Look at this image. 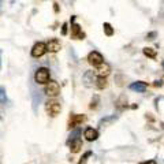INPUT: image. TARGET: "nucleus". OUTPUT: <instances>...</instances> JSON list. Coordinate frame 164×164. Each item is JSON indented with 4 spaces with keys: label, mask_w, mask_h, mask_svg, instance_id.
<instances>
[{
    "label": "nucleus",
    "mask_w": 164,
    "mask_h": 164,
    "mask_svg": "<svg viewBox=\"0 0 164 164\" xmlns=\"http://www.w3.org/2000/svg\"><path fill=\"white\" fill-rule=\"evenodd\" d=\"M45 111H47V114H48L51 118H56V116L60 114V111H62V105H60V102L58 101V100L52 99V100L47 101Z\"/></svg>",
    "instance_id": "1"
},
{
    "label": "nucleus",
    "mask_w": 164,
    "mask_h": 164,
    "mask_svg": "<svg viewBox=\"0 0 164 164\" xmlns=\"http://www.w3.org/2000/svg\"><path fill=\"white\" fill-rule=\"evenodd\" d=\"M49 78H51V73H49V70L47 67H40L36 71V74H34V81L39 85H47L51 81Z\"/></svg>",
    "instance_id": "2"
},
{
    "label": "nucleus",
    "mask_w": 164,
    "mask_h": 164,
    "mask_svg": "<svg viewBox=\"0 0 164 164\" xmlns=\"http://www.w3.org/2000/svg\"><path fill=\"white\" fill-rule=\"evenodd\" d=\"M44 92H45V95L48 96V97L55 99L60 95V85L58 84L56 81H49L48 84L45 85V88H44Z\"/></svg>",
    "instance_id": "3"
},
{
    "label": "nucleus",
    "mask_w": 164,
    "mask_h": 164,
    "mask_svg": "<svg viewBox=\"0 0 164 164\" xmlns=\"http://www.w3.org/2000/svg\"><path fill=\"white\" fill-rule=\"evenodd\" d=\"M86 119H88L86 115H84V114H71V116L69 119V129L73 130V129L78 127L82 123L86 122Z\"/></svg>",
    "instance_id": "4"
},
{
    "label": "nucleus",
    "mask_w": 164,
    "mask_h": 164,
    "mask_svg": "<svg viewBox=\"0 0 164 164\" xmlns=\"http://www.w3.org/2000/svg\"><path fill=\"white\" fill-rule=\"evenodd\" d=\"M88 63L90 64V66L96 67L97 69L99 66H100L101 63H104V58H102V55L100 54V52L97 51H92L89 55H88Z\"/></svg>",
    "instance_id": "5"
},
{
    "label": "nucleus",
    "mask_w": 164,
    "mask_h": 164,
    "mask_svg": "<svg viewBox=\"0 0 164 164\" xmlns=\"http://www.w3.org/2000/svg\"><path fill=\"white\" fill-rule=\"evenodd\" d=\"M71 37L74 40H84L85 39V33L82 32L81 26L78 23H75V17L71 18Z\"/></svg>",
    "instance_id": "6"
},
{
    "label": "nucleus",
    "mask_w": 164,
    "mask_h": 164,
    "mask_svg": "<svg viewBox=\"0 0 164 164\" xmlns=\"http://www.w3.org/2000/svg\"><path fill=\"white\" fill-rule=\"evenodd\" d=\"M47 52H48V49H47V44L39 41V43H36L33 45V48H32V56L33 58H41V56H44Z\"/></svg>",
    "instance_id": "7"
},
{
    "label": "nucleus",
    "mask_w": 164,
    "mask_h": 164,
    "mask_svg": "<svg viewBox=\"0 0 164 164\" xmlns=\"http://www.w3.org/2000/svg\"><path fill=\"white\" fill-rule=\"evenodd\" d=\"M96 81H97V75H96V73L92 71V70H89V71H86L84 74V84H85V86L92 88L93 85L96 86Z\"/></svg>",
    "instance_id": "8"
},
{
    "label": "nucleus",
    "mask_w": 164,
    "mask_h": 164,
    "mask_svg": "<svg viewBox=\"0 0 164 164\" xmlns=\"http://www.w3.org/2000/svg\"><path fill=\"white\" fill-rule=\"evenodd\" d=\"M130 90H133V92H137V93H144L146 89H148V84L144 81H137V82H133V84H130Z\"/></svg>",
    "instance_id": "9"
},
{
    "label": "nucleus",
    "mask_w": 164,
    "mask_h": 164,
    "mask_svg": "<svg viewBox=\"0 0 164 164\" xmlns=\"http://www.w3.org/2000/svg\"><path fill=\"white\" fill-rule=\"evenodd\" d=\"M47 49H48L49 52H52V54H56V52H59L62 49V44L60 41L58 39H52L49 40L48 43H47Z\"/></svg>",
    "instance_id": "10"
},
{
    "label": "nucleus",
    "mask_w": 164,
    "mask_h": 164,
    "mask_svg": "<svg viewBox=\"0 0 164 164\" xmlns=\"http://www.w3.org/2000/svg\"><path fill=\"white\" fill-rule=\"evenodd\" d=\"M84 137L86 138V141H96L99 138V131L93 127H86L84 131Z\"/></svg>",
    "instance_id": "11"
},
{
    "label": "nucleus",
    "mask_w": 164,
    "mask_h": 164,
    "mask_svg": "<svg viewBox=\"0 0 164 164\" xmlns=\"http://www.w3.org/2000/svg\"><path fill=\"white\" fill-rule=\"evenodd\" d=\"M69 146H70V152L71 153H78L82 149V146H84V142H82L81 138H75L69 144Z\"/></svg>",
    "instance_id": "12"
},
{
    "label": "nucleus",
    "mask_w": 164,
    "mask_h": 164,
    "mask_svg": "<svg viewBox=\"0 0 164 164\" xmlns=\"http://www.w3.org/2000/svg\"><path fill=\"white\" fill-rule=\"evenodd\" d=\"M96 73H97V75H100V77H108L110 73H111V66L104 62V63H101L100 66L97 67Z\"/></svg>",
    "instance_id": "13"
},
{
    "label": "nucleus",
    "mask_w": 164,
    "mask_h": 164,
    "mask_svg": "<svg viewBox=\"0 0 164 164\" xmlns=\"http://www.w3.org/2000/svg\"><path fill=\"white\" fill-rule=\"evenodd\" d=\"M115 107H116V110H119V111H123L125 108H127V97H126V95L119 96V99L115 102Z\"/></svg>",
    "instance_id": "14"
},
{
    "label": "nucleus",
    "mask_w": 164,
    "mask_h": 164,
    "mask_svg": "<svg viewBox=\"0 0 164 164\" xmlns=\"http://www.w3.org/2000/svg\"><path fill=\"white\" fill-rule=\"evenodd\" d=\"M142 52H144V55H145L146 58H149V59H156V56H157L156 49L151 48V47H145V48L142 49Z\"/></svg>",
    "instance_id": "15"
},
{
    "label": "nucleus",
    "mask_w": 164,
    "mask_h": 164,
    "mask_svg": "<svg viewBox=\"0 0 164 164\" xmlns=\"http://www.w3.org/2000/svg\"><path fill=\"white\" fill-rule=\"evenodd\" d=\"M108 86V82H107V77H100V75H97V81H96V88L97 89H105V88Z\"/></svg>",
    "instance_id": "16"
},
{
    "label": "nucleus",
    "mask_w": 164,
    "mask_h": 164,
    "mask_svg": "<svg viewBox=\"0 0 164 164\" xmlns=\"http://www.w3.org/2000/svg\"><path fill=\"white\" fill-rule=\"evenodd\" d=\"M118 119V116L116 115H111V116H107V118H104V119H101L100 123H99V126H101V127H105V126H108V125H111V123H114Z\"/></svg>",
    "instance_id": "17"
},
{
    "label": "nucleus",
    "mask_w": 164,
    "mask_h": 164,
    "mask_svg": "<svg viewBox=\"0 0 164 164\" xmlns=\"http://www.w3.org/2000/svg\"><path fill=\"white\" fill-rule=\"evenodd\" d=\"M102 29H104V34L108 37L114 36V33H115V30H114V28L111 26V23L108 22H104V25H102Z\"/></svg>",
    "instance_id": "18"
},
{
    "label": "nucleus",
    "mask_w": 164,
    "mask_h": 164,
    "mask_svg": "<svg viewBox=\"0 0 164 164\" xmlns=\"http://www.w3.org/2000/svg\"><path fill=\"white\" fill-rule=\"evenodd\" d=\"M99 102H100V97H99L97 95H95L92 97V100H90V104H89V108L90 110H97L99 107Z\"/></svg>",
    "instance_id": "19"
},
{
    "label": "nucleus",
    "mask_w": 164,
    "mask_h": 164,
    "mask_svg": "<svg viewBox=\"0 0 164 164\" xmlns=\"http://www.w3.org/2000/svg\"><path fill=\"white\" fill-rule=\"evenodd\" d=\"M80 134H81V130H80V129H77V130H74V131H73V133L70 134V138L67 140V145H69V144L73 140H75V138H80V137H78V136H80Z\"/></svg>",
    "instance_id": "20"
},
{
    "label": "nucleus",
    "mask_w": 164,
    "mask_h": 164,
    "mask_svg": "<svg viewBox=\"0 0 164 164\" xmlns=\"http://www.w3.org/2000/svg\"><path fill=\"white\" fill-rule=\"evenodd\" d=\"M92 156V152L90 151H88V152H85L84 153V156L81 157L80 159V162H78V164H86V162H88V159H89V157Z\"/></svg>",
    "instance_id": "21"
},
{
    "label": "nucleus",
    "mask_w": 164,
    "mask_h": 164,
    "mask_svg": "<svg viewBox=\"0 0 164 164\" xmlns=\"http://www.w3.org/2000/svg\"><path fill=\"white\" fill-rule=\"evenodd\" d=\"M157 37V32H151L146 34V40H155Z\"/></svg>",
    "instance_id": "22"
},
{
    "label": "nucleus",
    "mask_w": 164,
    "mask_h": 164,
    "mask_svg": "<svg viewBox=\"0 0 164 164\" xmlns=\"http://www.w3.org/2000/svg\"><path fill=\"white\" fill-rule=\"evenodd\" d=\"M67 29H69V23L64 22L63 25H62V34H63V36H66L67 34Z\"/></svg>",
    "instance_id": "23"
},
{
    "label": "nucleus",
    "mask_w": 164,
    "mask_h": 164,
    "mask_svg": "<svg viewBox=\"0 0 164 164\" xmlns=\"http://www.w3.org/2000/svg\"><path fill=\"white\" fill-rule=\"evenodd\" d=\"M140 164H157L156 160H145V162H141Z\"/></svg>",
    "instance_id": "24"
},
{
    "label": "nucleus",
    "mask_w": 164,
    "mask_h": 164,
    "mask_svg": "<svg viewBox=\"0 0 164 164\" xmlns=\"http://www.w3.org/2000/svg\"><path fill=\"white\" fill-rule=\"evenodd\" d=\"M153 86H156V88H162V86H163V82L160 81V80H159V81H155V82H153Z\"/></svg>",
    "instance_id": "25"
},
{
    "label": "nucleus",
    "mask_w": 164,
    "mask_h": 164,
    "mask_svg": "<svg viewBox=\"0 0 164 164\" xmlns=\"http://www.w3.org/2000/svg\"><path fill=\"white\" fill-rule=\"evenodd\" d=\"M54 6H55V7H54L55 8V13H59V4H58V3H55Z\"/></svg>",
    "instance_id": "26"
},
{
    "label": "nucleus",
    "mask_w": 164,
    "mask_h": 164,
    "mask_svg": "<svg viewBox=\"0 0 164 164\" xmlns=\"http://www.w3.org/2000/svg\"><path fill=\"white\" fill-rule=\"evenodd\" d=\"M162 127H163V129H164V123H162Z\"/></svg>",
    "instance_id": "27"
},
{
    "label": "nucleus",
    "mask_w": 164,
    "mask_h": 164,
    "mask_svg": "<svg viewBox=\"0 0 164 164\" xmlns=\"http://www.w3.org/2000/svg\"><path fill=\"white\" fill-rule=\"evenodd\" d=\"M162 64H163V67H164V60H163V63H162Z\"/></svg>",
    "instance_id": "28"
},
{
    "label": "nucleus",
    "mask_w": 164,
    "mask_h": 164,
    "mask_svg": "<svg viewBox=\"0 0 164 164\" xmlns=\"http://www.w3.org/2000/svg\"><path fill=\"white\" fill-rule=\"evenodd\" d=\"M0 2H2V0H0Z\"/></svg>",
    "instance_id": "29"
}]
</instances>
